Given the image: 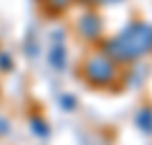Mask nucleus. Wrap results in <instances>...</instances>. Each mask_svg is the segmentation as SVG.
<instances>
[{"instance_id":"4","label":"nucleus","mask_w":152,"mask_h":145,"mask_svg":"<svg viewBox=\"0 0 152 145\" xmlns=\"http://www.w3.org/2000/svg\"><path fill=\"white\" fill-rule=\"evenodd\" d=\"M136 122H139L141 129L152 132V111H150V109H143V111L139 114V118H136Z\"/></svg>"},{"instance_id":"5","label":"nucleus","mask_w":152,"mask_h":145,"mask_svg":"<svg viewBox=\"0 0 152 145\" xmlns=\"http://www.w3.org/2000/svg\"><path fill=\"white\" fill-rule=\"evenodd\" d=\"M50 63L55 66V68H61L64 66V48L61 45H55L50 50Z\"/></svg>"},{"instance_id":"3","label":"nucleus","mask_w":152,"mask_h":145,"mask_svg":"<svg viewBox=\"0 0 152 145\" xmlns=\"http://www.w3.org/2000/svg\"><path fill=\"white\" fill-rule=\"evenodd\" d=\"M100 30H102V23H100V18H98V16H93V14L84 16L82 23H80V32H82L86 39H98Z\"/></svg>"},{"instance_id":"2","label":"nucleus","mask_w":152,"mask_h":145,"mask_svg":"<svg viewBox=\"0 0 152 145\" xmlns=\"http://www.w3.org/2000/svg\"><path fill=\"white\" fill-rule=\"evenodd\" d=\"M86 70V79L91 84H98V86H104L116 77V63L109 55H95L86 61L84 66Z\"/></svg>"},{"instance_id":"1","label":"nucleus","mask_w":152,"mask_h":145,"mask_svg":"<svg viewBox=\"0 0 152 145\" xmlns=\"http://www.w3.org/2000/svg\"><path fill=\"white\" fill-rule=\"evenodd\" d=\"M152 50V25L132 23L107 43V55L116 61H134Z\"/></svg>"}]
</instances>
